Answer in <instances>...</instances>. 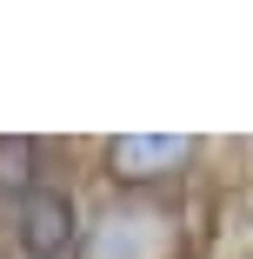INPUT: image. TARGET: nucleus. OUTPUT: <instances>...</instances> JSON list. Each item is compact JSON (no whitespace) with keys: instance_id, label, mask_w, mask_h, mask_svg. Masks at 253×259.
Returning <instances> with one entry per match:
<instances>
[{"instance_id":"20e7f679","label":"nucleus","mask_w":253,"mask_h":259,"mask_svg":"<svg viewBox=\"0 0 253 259\" xmlns=\"http://www.w3.org/2000/svg\"><path fill=\"white\" fill-rule=\"evenodd\" d=\"M33 160H40V140H0V193H33Z\"/></svg>"},{"instance_id":"f257e3e1","label":"nucleus","mask_w":253,"mask_h":259,"mask_svg":"<svg viewBox=\"0 0 253 259\" xmlns=\"http://www.w3.org/2000/svg\"><path fill=\"white\" fill-rule=\"evenodd\" d=\"M80 259H173V213L147 199H120L87 226Z\"/></svg>"},{"instance_id":"7ed1b4c3","label":"nucleus","mask_w":253,"mask_h":259,"mask_svg":"<svg viewBox=\"0 0 253 259\" xmlns=\"http://www.w3.org/2000/svg\"><path fill=\"white\" fill-rule=\"evenodd\" d=\"M14 233H20L27 259H60V252L74 246V199H67L60 186H33V193H20Z\"/></svg>"},{"instance_id":"f03ea898","label":"nucleus","mask_w":253,"mask_h":259,"mask_svg":"<svg viewBox=\"0 0 253 259\" xmlns=\"http://www.w3.org/2000/svg\"><path fill=\"white\" fill-rule=\"evenodd\" d=\"M187 160H193L187 133H120V140H107V173L120 186H160Z\"/></svg>"}]
</instances>
